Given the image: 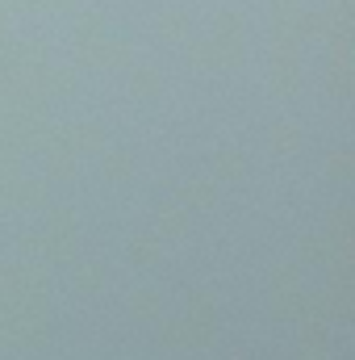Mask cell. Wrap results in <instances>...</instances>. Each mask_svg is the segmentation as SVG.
Listing matches in <instances>:
<instances>
[]
</instances>
